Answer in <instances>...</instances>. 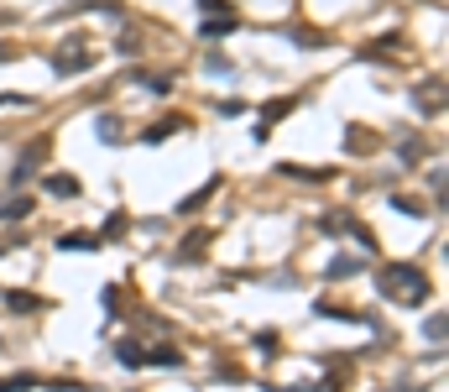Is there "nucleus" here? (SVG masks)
Listing matches in <instances>:
<instances>
[{
	"label": "nucleus",
	"mask_w": 449,
	"mask_h": 392,
	"mask_svg": "<svg viewBox=\"0 0 449 392\" xmlns=\"http://www.w3.org/2000/svg\"><path fill=\"white\" fill-rule=\"evenodd\" d=\"M381 293L402 298V304H423V293H428V277H418L413 267H392V272L381 277Z\"/></svg>",
	"instance_id": "nucleus-1"
},
{
	"label": "nucleus",
	"mask_w": 449,
	"mask_h": 392,
	"mask_svg": "<svg viewBox=\"0 0 449 392\" xmlns=\"http://www.w3.org/2000/svg\"><path fill=\"white\" fill-rule=\"evenodd\" d=\"M199 32H204V37H230V32H236V16H209Z\"/></svg>",
	"instance_id": "nucleus-2"
},
{
	"label": "nucleus",
	"mask_w": 449,
	"mask_h": 392,
	"mask_svg": "<svg viewBox=\"0 0 449 392\" xmlns=\"http://www.w3.org/2000/svg\"><path fill=\"white\" fill-rule=\"evenodd\" d=\"M48 194H58V199H73V194H79V183H73L68 173H58V178H48Z\"/></svg>",
	"instance_id": "nucleus-3"
},
{
	"label": "nucleus",
	"mask_w": 449,
	"mask_h": 392,
	"mask_svg": "<svg viewBox=\"0 0 449 392\" xmlns=\"http://www.w3.org/2000/svg\"><path fill=\"white\" fill-rule=\"evenodd\" d=\"M63 246L68 251H89V246H99V241L95 236H63Z\"/></svg>",
	"instance_id": "nucleus-4"
},
{
	"label": "nucleus",
	"mask_w": 449,
	"mask_h": 392,
	"mask_svg": "<svg viewBox=\"0 0 449 392\" xmlns=\"http://www.w3.org/2000/svg\"><path fill=\"white\" fill-rule=\"evenodd\" d=\"M99 136H105V142H115V136H120V120L105 115V120H99Z\"/></svg>",
	"instance_id": "nucleus-5"
},
{
	"label": "nucleus",
	"mask_w": 449,
	"mask_h": 392,
	"mask_svg": "<svg viewBox=\"0 0 449 392\" xmlns=\"http://www.w3.org/2000/svg\"><path fill=\"white\" fill-rule=\"evenodd\" d=\"M79 42H84V37H73L68 48H79ZM79 68H84V63H79V58H63V63H58V73H79Z\"/></svg>",
	"instance_id": "nucleus-6"
},
{
	"label": "nucleus",
	"mask_w": 449,
	"mask_h": 392,
	"mask_svg": "<svg viewBox=\"0 0 449 392\" xmlns=\"http://www.w3.org/2000/svg\"><path fill=\"white\" fill-rule=\"evenodd\" d=\"M26 209H32V199H6L0 204V214H26Z\"/></svg>",
	"instance_id": "nucleus-7"
},
{
	"label": "nucleus",
	"mask_w": 449,
	"mask_h": 392,
	"mask_svg": "<svg viewBox=\"0 0 449 392\" xmlns=\"http://www.w3.org/2000/svg\"><path fill=\"white\" fill-rule=\"evenodd\" d=\"M0 251H6V241H0Z\"/></svg>",
	"instance_id": "nucleus-8"
}]
</instances>
